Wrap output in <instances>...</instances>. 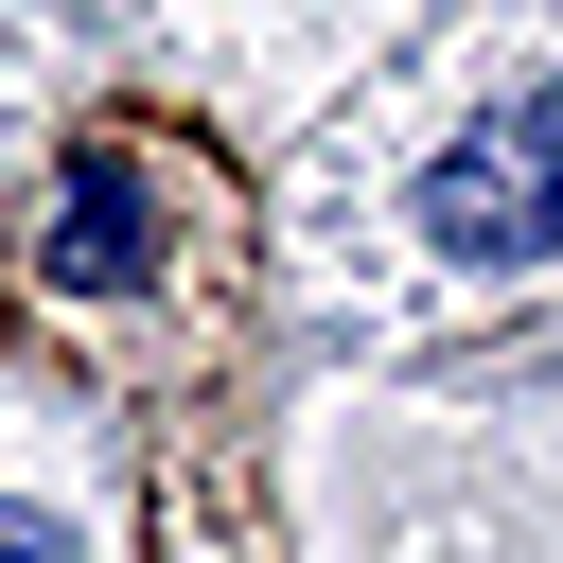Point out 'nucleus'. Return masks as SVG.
<instances>
[{"label": "nucleus", "instance_id": "1", "mask_svg": "<svg viewBox=\"0 0 563 563\" xmlns=\"http://www.w3.org/2000/svg\"><path fill=\"white\" fill-rule=\"evenodd\" d=\"M422 246L440 264H545L563 246V123L545 106H493L422 158Z\"/></svg>", "mask_w": 563, "mask_h": 563}, {"label": "nucleus", "instance_id": "2", "mask_svg": "<svg viewBox=\"0 0 563 563\" xmlns=\"http://www.w3.org/2000/svg\"><path fill=\"white\" fill-rule=\"evenodd\" d=\"M0 563H70V528H35V510H0Z\"/></svg>", "mask_w": 563, "mask_h": 563}]
</instances>
